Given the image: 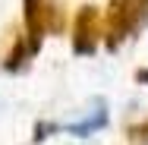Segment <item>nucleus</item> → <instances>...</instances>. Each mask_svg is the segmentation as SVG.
<instances>
[{"instance_id":"obj_1","label":"nucleus","mask_w":148,"mask_h":145,"mask_svg":"<svg viewBox=\"0 0 148 145\" xmlns=\"http://www.w3.org/2000/svg\"><path fill=\"white\" fill-rule=\"evenodd\" d=\"M136 25H139V16H136L132 0H110L107 16H104V41H107V47H110V51L120 47V41L136 29Z\"/></svg>"},{"instance_id":"obj_2","label":"nucleus","mask_w":148,"mask_h":145,"mask_svg":"<svg viewBox=\"0 0 148 145\" xmlns=\"http://www.w3.org/2000/svg\"><path fill=\"white\" fill-rule=\"evenodd\" d=\"M98 35H101V16L95 6H82L76 16V29H73V51L76 54H95L98 47Z\"/></svg>"},{"instance_id":"obj_3","label":"nucleus","mask_w":148,"mask_h":145,"mask_svg":"<svg viewBox=\"0 0 148 145\" xmlns=\"http://www.w3.org/2000/svg\"><path fill=\"white\" fill-rule=\"evenodd\" d=\"M25 29H29V54L41 47L47 32V0H25Z\"/></svg>"},{"instance_id":"obj_4","label":"nucleus","mask_w":148,"mask_h":145,"mask_svg":"<svg viewBox=\"0 0 148 145\" xmlns=\"http://www.w3.org/2000/svg\"><path fill=\"white\" fill-rule=\"evenodd\" d=\"M104 123H107V111L101 107V111H98V114L91 117V120H82V123H73V126H66V129H69L73 136H91V133H95V129H101Z\"/></svg>"},{"instance_id":"obj_5","label":"nucleus","mask_w":148,"mask_h":145,"mask_svg":"<svg viewBox=\"0 0 148 145\" xmlns=\"http://www.w3.org/2000/svg\"><path fill=\"white\" fill-rule=\"evenodd\" d=\"M126 136H129V145H145V142H148V120L136 123V126H129Z\"/></svg>"},{"instance_id":"obj_6","label":"nucleus","mask_w":148,"mask_h":145,"mask_svg":"<svg viewBox=\"0 0 148 145\" xmlns=\"http://www.w3.org/2000/svg\"><path fill=\"white\" fill-rule=\"evenodd\" d=\"M25 54H29V47H25V44L19 41V44H16V51H13V54H10V60H6V69H19V66H22V57H25Z\"/></svg>"},{"instance_id":"obj_7","label":"nucleus","mask_w":148,"mask_h":145,"mask_svg":"<svg viewBox=\"0 0 148 145\" xmlns=\"http://www.w3.org/2000/svg\"><path fill=\"white\" fill-rule=\"evenodd\" d=\"M132 6H136L139 22H145V19H148V0H132Z\"/></svg>"},{"instance_id":"obj_8","label":"nucleus","mask_w":148,"mask_h":145,"mask_svg":"<svg viewBox=\"0 0 148 145\" xmlns=\"http://www.w3.org/2000/svg\"><path fill=\"white\" fill-rule=\"evenodd\" d=\"M51 129H57V126H51V123H38V126H35V142L47 139V133H51Z\"/></svg>"},{"instance_id":"obj_9","label":"nucleus","mask_w":148,"mask_h":145,"mask_svg":"<svg viewBox=\"0 0 148 145\" xmlns=\"http://www.w3.org/2000/svg\"><path fill=\"white\" fill-rule=\"evenodd\" d=\"M136 82H139V85H148V69H139V73H136Z\"/></svg>"}]
</instances>
